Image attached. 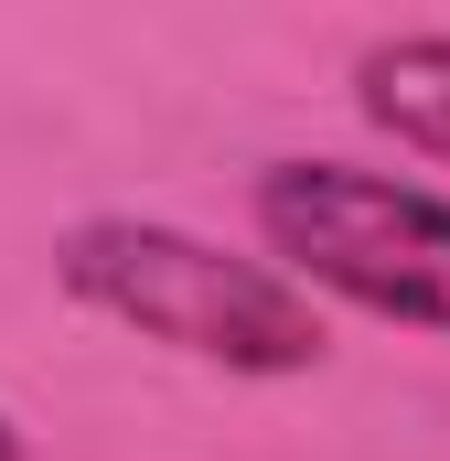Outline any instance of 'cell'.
Masks as SVG:
<instances>
[{
  "label": "cell",
  "mask_w": 450,
  "mask_h": 461,
  "mask_svg": "<svg viewBox=\"0 0 450 461\" xmlns=\"http://www.w3.org/2000/svg\"><path fill=\"white\" fill-rule=\"evenodd\" d=\"M65 290L86 312L129 322L140 344H172L194 365H225V375H301L322 365V312L257 268V258H225L183 226H150V215H97V226L65 236Z\"/></svg>",
  "instance_id": "1"
},
{
  "label": "cell",
  "mask_w": 450,
  "mask_h": 461,
  "mask_svg": "<svg viewBox=\"0 0 450 461\" xmlns=\"http://www.w3.org/2000/svg\"><path fill=\"white\" fill-rule=\"evenodd\" d=\"M257 236L343 301L450 333V204L418 183L354 172V161H268L257 172Z\"/></svg>",
  "instance_id": "2"
},
{
  "label": "cell",
  "mask_w": 450,
  "mask_h": 461,
  "mask_svg": "<svg viewBox=\"0 0 450 461\" xmlns=\"http://www.w3.org/2000/svg\"><path fill=\"white\" fill-rule=\"evenodd\" d=\"M354 97H364V118H375L386 140L450 161V32H397V43H375V54L354 65Z\"/></svg>",
  "instance_id": "3"
},
{
  "label": "cell",
  "mask_w": 450,
  "mask_h": 461,
  "mask_svg": "<svg viewBox=\"0 0 450 461\" xmlns=\"http://www.w3.org/2000/svg\"><path fill=\"white\" fill-rule=\"evenodd\" d=\"M0 461H22V440H11V419H0Z\"/></svg>",
  "instance_id": "4"
}]
</instances>
